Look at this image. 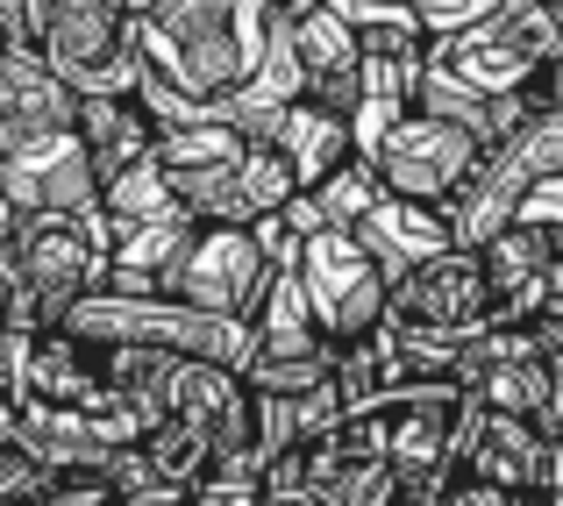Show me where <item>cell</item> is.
Instances as JSON below:
<instances>
[{
	"instance_id": "cell-1",
	"label": "cell",
	"mask_w": 563,
	"mask_h": 506,
	"mask_svg": "<svg viewBox=\"0 0 563 506\" xmlns=\"http://www.w3.org/2000/svg\"><path fill=\"white\" fill-rule=\"evenodd\" d=\"M143 22V72L192 108L243 94L264 51V0H157Z\"/></svg>"
},
{
	"instance_id": "cell-2",
	"label": "cell",
	"mask_w": 563,
	"mask_h": 506,
	"mask_svg": "<svg viewBox=\"0 0 563 506\" xmlns=\"http://www.w3.org/2000/svg\"><path fill=\"white\" fill-rule=\"evenodd\" d=\"M563 57V8L556 0H507L493 22L435 43V72L478 86L493 100H514Z\"/></svg>"
},
{
	"instance_id": "cell-3",
	"label": "cell",
	"mask_w": 563,
	"mask_h": 506,
	"mask_svg": "<svg viewBox=\"0 0 563 506\" xmlns=\"http://www.w3.org/2000/svg\"><path fill=\"white\" fill-rule=\"evenodd\" d=\"M364 151H372V165H378V178H385L393 200L442 207V215H450V200L471 186V172L485 165L493 143H485L478 129L435 114V108H407V114H393Z\"/></svg>"
},
{
	"instance_id": "cell-4",
	"label": "cell",
	"mask_w": 563,
	"mask_h": 506,
	"mask_svg": "<svg viewBox=\"0 0 563 506\" xmlns=\"http://www.w3.org/2000/svg\"><path fill=\"white\" fill-rule=\"evenodd\" d=\"M292 257V250H286ZM278 250L264 243V229H192L172 264L157 272L151 293L192 307V315H221V321H250L264 300V278H272Z\"/></svg>"
},
{
	"instance_id": "cell-5",
	"label": "cell",
	"mask_w": 563,
	"mask_h": 506,
	"mask_svg": "<svg viewBox=\"0 0 563 506\" xmlns=\"http://www.w3.org/2000/svg\"><path fill=\"white\" fill-rule=\"evenodd\" d=\"M456 393H471L493 414H521V421H550L556 399V356L542 321H485L464 342V364H456Z\"/></svg>"
},
{
	"instance_id": "cell-6",
	"label": "cell",
	"mask_w": 563,
	"mask_h": 506,
	"mask_svg": "<svg viewBox=\"0 0 563 506\" xmlns=\"http://www.w3.org/2000/svg\"><path fill=\"white\" fill-rule=\"evenodd\" d=\"M14 257H22V278L65 321L86 293H100L114 278V221L108 207H93V215H29L14 229Z\"/></svg>"
},
{
	"instance_id": "cell-7",
	"label": "cell",
	"mask_w": 563,
	"mask_h": 506,
	"mask_svg": "<svg viewBox=\"0 0 563 506\" xmlns=\"http://www.w3.org/2000/svg\"><path fill=\"white\" fill-rule=\"evenodd\" d=\"M300 278H307V300H314L321 336L329 342L378 336L385 315H393V278L378 272V257L350 229L300 235Z\"/></svg>"
},
{
	"instance_id": "cell-8",
	"label": "cell",
	"mask_w": 563,
	"mask_h": 506,
	"mask_svg": "<svg viewBox=\"0 0 563 506\" xmlns=\"http://www.w3.org/2000/svg\"><path fill=\"white\" fill-rule=\"evenodd\" d=\"M243 157H250V136L229 129V122H214V114L179 122V129L157 136V172H165L172 200H179L200 229H250L243 200H235V172H243Z\"/></svg>"
},
{
	"instance_id": "cell-9",
	"label": "cell",
	"mask_w": 563,
	"mask_h": 506,
	"mask_svg": "<svg viewBox=\"0 0 563 506\" xmlns=\"http://www.w3.org/2000/svg\"><path fill=\"white\" fill-rule=\"evenodd\" d=\"M393 329H435V336H478L485 321H499L493 278H485V257L464 243L421 257L413 272L393 278Z\"/></svg>"
},
{
	"instance_id": "cell-10",
	"label": "cell",
	"mask_w": 563,
	"mask_h": 506,
	"mask_svg": "<svg viewBox=\"0 0 563 506\" xmlns=\"http://www.w3.org/2000/svg\"><path fill=\"white\" fill-rule=\"evenodd\" d=\"M0 193H8L14 215H93L108 193H100V172L86 157L79 129H51V136H29L0 157Z\"/></svg>"
},
{
	"instance_id": "cell-11",
	"label": "cell",
	"mask_w": 563,
	"mask_h": 506,
	"mask_svg": "<svg viewBox=\"0 0 563 506\" xmlns=\"http://www.w3.org/2000/svg\"><path fill=\"white\" fill-rule=\"evenodd\" d=\"M542 457H550V428L542 421H521V414H493L471 399L464 414V436H456V471L493 493H542Z\"/></svg>"
},
{
	"instance_id": "cell-12",
	"label": "cell",
	"mask_w": 563,
	"mask_h": 506,
	"mask_svg": "<svg viewBox=\"0 0 563 506\" xmlns=\"http://www.w3.org/2000/svg\"><path fill=\"white\" fill-rule=\"evenodd\" d=\"M385 414H393V471L399 479H450L471 393H456V385H399V393H385Z\"/></svg>"
},
{
	"instance_id": "cell-13",
	"label": "cell",
	"mask_w": 563,
	"mask_h": 506,
	"mask_svg": "<svg viewBox=\"0 0 563 506\" xmlns=\"http://www.w3.org/2000/svg\"><path fill=\"white\" fill-rule=\"evenodd\" d=\"M71 129H79L86 157H93V172H100V193H108L122 172L151 165L157 136H165V122L143 108V94H86L79 114H71Z\"/></svg>"
},
{
	"instance_id": "cell-14",
	"label": "cell",
	"mask_w": 563,
	"mask_h": 506,
	"mask_svg": "<svg viewBox=\"0 0 563 506\" xmlns=\"http://www.w3.org/2000/svg\"><path fill=\"white\" fill-rule=\"evenodd\" d=\"M71 114H79V94L36 51H0V157L29 136L71 129Z\"/></svg>"
},
{
	"instance_id": "cell-15",
	"label": "cell",
	"mask_w": 563,
	"mask_h": 506,
	"mask_svg": "<svg viewBox=\"0 0 563 506\" xmlns=\"http://www.w3.org/2000/svg\"><path fill=\"white\" fill-rule=\"evenodd\" d=\"M264 143H278V157L292 165L300 193H314L321 178L343 165V157H357V151H364L357 122H350V114H335V108H321V100H292V108L278 114V129H272Z\"/></svg>"
},
{
	"instance_id": "cell-16",
	"label": "cell",
	"mask_w": 563,
	"mask_h": 506,
	"mask_svg": "<svg viewBox=\"0 0 563 506\" xmlns=\"http://www.w3.org/2000/svg\"><path fill=\"white\" fill-rule=\"evenodd\" d=\"M250 329H257V356H321V350H335V342L321 336L314 300H307L300 250L272 264V278H264V300H257V315H250Z\"/></svg>"
},
{
	"instance_id": "cell-17",
	"label": "cell",
	"mask_w": 563,
	"mask_h": 506,
	"mask_svg": "<svg viewBox=\"0 0 563 506\" xmlns=\"http://www.w3.org/2000/svg\"><path fill=\"white\" fill-rule=\"evenodd\" d=\"M350 235H357V243L378 257V272H385V278L413 272L421 257H435V250H450V243H456L450 221H442V207H413V200H393V193H385V200H378Z\"/></svg>"
},
{
	"instance_id": "cell-18",
	"label": "cell",
	"mask_w": 563,
	"mask_h": 506,
	"mask_svg": "<svg viewBox=\"0 0 563 506\" xmlns=\"http://www.w3.org/2000/svg\"><path fill=\"white\" fill-rule=\"evenodd\" d=\"M300 200L314 207L321 229H357V221L385 200V178H378V165H372V151H357V157H343V165L321 178L314 193H300Z\"/></svg>"
},
{
	"instance_id": "cell-19",
	"label": "cell",
	"mask_w": 563,
	"mask_h": 506,
	"mask_svg": "<svg viewBox=\"0 0 563 506\" xmlns=\"http://www.w3.org/2000/svg\"><path fill=\"white\" fill-rule=\"evenodd\" d=\"M136 457H143V471H151V485H179V493H192V485L214 471L207 436H200V428H186V421H172V414L136 442Z\"/></svg>"
},
{
	"instance_id": "cell-20",
	"label": "cell",
	"mask_w": 563,
	"mask_h": 506,
	"mask_svg": "<svg viewBox=\"0 0 563 506\" xmlns=\"http://www.w3.org/2000/svg\"><path fill=\"white\" fill-rule=\"evenodd\" d=\"M57 493V464H43L22 436L0 442V506H43Z\"/></svg>"
},
{
	"instance_id": "cell-21",
	"label": "cell",
	"mask_w": 563,
	"mask_h": 506,
	"mask_svg": "<svg viewBox=\"0 0 563 506\" xmlns=\"http://www.w3.org/2000/svg\"><path fill=\"white\" fill-rule=\"evenodd\" d=\"M399 8L413 14V22L428 29V36H464V29H478V22H493L507 0H399Z\"/></svg>"
},
{
	"instance_id": "cell-22",
	"label": "cell",
	"mask_w": 563,
	"mask_h": 506,
	"mask_svg": "<svg viewBox=\"0 0 563 506\" xmlns=\"http://www.w3.org/2000/svg\"><path fill=\"white\" fill-rule=\"evenodd\" d=\"M442 506H521V499H514V493H493V485L464 479V471H450V479H442Z\"/></svg>"
},
{
	"instance_id": "cell-23",
	"label": "cell",
	"mask_w": 563,
	"mask_h": 506,
	"mask_svg": "<svg viewBox=\"0 0 563 506\" xmlns=\"http://www.w3.org/2000/svg\"><path fill=\"white\" fill-rule=\"evenodd\" d=\"M521 100H528V108H556V114H563V57H556V65H550V72H542V79H536V86H528V94H521Z\"/></svg>"
},
{
	"instance_id": "cell-24",
	"label": "cell",
	"mask_w": 563,
	"mask_h": 506,
	"mask_svg": "<svg viewBox=\"0 0 563 506\" xmlns=\"http://www.w3.org/2000/svg\"><path fill=\"white\" fill-rule=\"evenodd\" d=\"M542 336H550V356H556V378H563V293L542 307Z\"/></svg>"
},
{
	"instance_id": "cell-25",
	"label": "cell",
	"mask_w": 563,
	"mask_h": 506,
	"mask_svg": "<svg viewBox=\"0 0 563 506\" xmlns=\"http://www.w3.org/2000/svg\"><path fill=\"white\" fill-rule=\"evenodd\" d=\"M14 229H22V215H14V207H8V193H0V250L14 243Z\"/></svg>"
},
{
	"instance_id": "cell-26",
	"label": "cell",
	"mask_w": 563,
	"mask_h": 506,
	"mask_svg": "<svg viewBox=\"0 0 563 506\" xmlns=\"http://www.w3.org/2000/svg\"><path fill=\"white\" fill-rule=\"evenodd\" d=\"M0 442H14V399L0 393Z\"/></svg>"
},
{
	"instance_id": "cell-27",
	"label": "cell",
	"mask_w": 563,
	"mask_h": 506,
	"mask_svg": "<svg viewBox=\"0 0 563 506\" xmlns=\"http://www.w3.org/2000/svg\"><path fill=\"white\" fill-rule=\"evenodd\" d=\"M556 8H563V0H556Z\"/></svg>"
}]
</instances>
